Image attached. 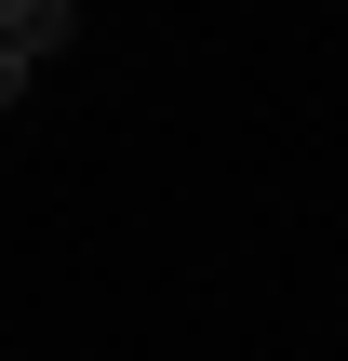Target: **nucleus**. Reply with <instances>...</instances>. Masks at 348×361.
<instances>
[{"label":"nucleus","mask_w":348,"mask_h":361,"mask_svg":"<svg viewBox=\"0 0 348 361\" xmlns=\"http://www.w3.org/2000/svg\"><path fill=\"white\" fill-rule=\"evenodd\" d=\"M67 40V0H0V94H27V67Z\"/></svg>","instance_id":"1"}]
</instances>
